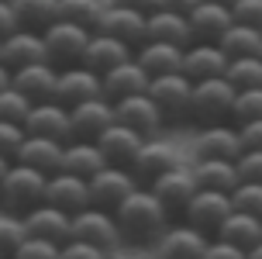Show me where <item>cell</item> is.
Instances as JSON below:
<instances>
[{
    "label": "cell",
    "mask_w": 262,
    "mask_h": 259,
    "mask_svg": "<svg viewBox=\"0 0 262 259\" xmlns=\"http://www.w3.org/2000/svg\"><path fill=\"white\" fill-rule=\"evenodd\" d=\"M4 259H14V256H4Z\"/></svg>",
    "instance_id": "91938a15"
},
{
    "label": "cell",
    "mask_w": 262,
    "mask_h": 259,
    "mask_svg": "<svg viewBox=\"0 0 262 259\" xmlns=\"http://www.w3.org/2000/svg\"><path fill=\"white\" fill-rule=\"evenodd\" d=\"M4 63L11 69H21V66H31V63H45L49 59V45H45V35L35 31V28H17L14 35L4 38Z\"/></svg>",
    "instance_id": "d6986e66"
},
{
    "label": "cell",
    "mask_w": 262,
    "mask_h": 259,
    "mask_svg": "<svg viewBox=\"0 0 262 259\" xmlns=\"http://www.w3.org/2000/svg\"><path fill=\"white\" fill-rule=\"evenodd\" d=\"M238 87L228 76H214V79H200L193 83V104H190V117L200 125H217L224 117H231Z\"/></svg>",
    "instance_id": "3957f363"
},
{
    "label": "cell",
    "mask_w": 262,
    "mask_h": 259,
    "mask_svg": "<svg viewBox=\"0 0 262 259\" xmlns=\"http://www.w3.org/2000/svg\"><path fill=\"white\" fill-rule=\"evenodd\" d=\"M45 201H49V173L14 159L0 183V207L14 214H28L31 207L45 204Z\"/></svg>",
    "instance_id": "7a4b0ae2"
},
{
    "label": "cell",
    "mask_w": 262,
    "mask_h": 259,
    "mask_svg": "<svg viewBox=\"0 0 262 259\" xmlns=\"http://www.w3.org/2000/svg\"><path fill=\"white\" fill-rule=\"evenodd\" d=\"M231 201H235L238 211H249V214H259L262 218V183H238L231 190Z\"/></svg>",
    "instance_id": "b9f144b4"
},
{
    "label": "cell",
    "mask_w": 262,
    "mask_h": 259,
    "mask_svg": "<svg viewBox=\"0 0 262 259\" xmlns=\"http://www.w3.org/2000/svg\"><path fill=\"white\" fill-rule=\"evenodd\" d=\"M210 238L214 235L200 232L196 225H176V228H166V235L159 238V252L162 256H172V259H204Z\"/></svg>",
    "instance_id": "7402d4cb"
},
{
    "label": "cell",
    "mask_w": 262,
    "mask_h": 259,
    "mask_svg": "<svg viewBox=\"0 0 262 259\" xmlns=\"http://www.w3.org/2000/svg\"><path fill=\"white\" fill-rule=\"evenodd\" d=\"M111 252L100 246H93V242H83V238H69L62 242V256L59 259H107Z\"/></svg>",
    "instance_id": "7bdbcfd3"
},
{
    "label": "cell",
    "mask_w": 262,
    "mask_h": 259,
    "mask_svg": "<svg viewBox=\"0 0 262 259\" xmlns=\"http://www.w3.org/2000/svg\"><path fill=\"white\" fill-rule=\"evenodd\" d=\"M196 4H200V0H162L159 7H172V11H180V14H190Z\"/></svg>",
    "instance_id": "f907efd6"
},
{
    "label": "cell",
    "mask_w": 262,
    "mask_h": 259,
    "mask_svg": "<svg viewBox=\"0 0 262 259\" xmlns=\"http://www.w3.org/2000/svg\"><path fill=\"white\" fill-rule=\"evenodd\" d=\"M25 225H28V235L52 238V242H59V246L73 238V214L62 211L59 204H52V201L31 207V211L25 214Z\"/></svg>",
    "instance_id": "ac0fdd59"
},
{
    "label": "cell",
    "mask_w": 262,
    "mask_h": 259,
    "mask_svg": "<svg viewBox=\"0 0 262 259\" xmlns=\"http://www.w3.org/2000/svg\"><path fill=\"white\" fill-rule=\"evenodd\" d=\"M93 97H104V76L97 69H90V66H83V63H73V66L59 69L52 101L66 104V107H76V104L93 101Z\"/></svg>",
    "instance_id": "5b68a950"
},
{
    "label": "cell",
    "mask_w": 262,
    "mask_h": 259,
    "mask_svg": "<svg viewBox=\"0 0 262 259\" xmlns=\"http://www.w3.org/2000/svg\"><path fill=\"white\" fill-rule=\"evenodd\" d=\"M59 256H62V246L52 238H41V235H28L14 252V259H59Z\"/></svg>",
    "instance_id": "ab89813d"
},
{
    "label": "cell",
    "mask_w": 262,
    "mask_h": 259,
    "mask_svg": "<svg viewBox=\"0 0 262 259\" xmlns=\"http://www.w3.org/2000/svg\"><path fill=\"white\" fill-rule=\"evenodd\" d=\"M49 201L59 204L62 211L76 214L83 207H90V180L79 176V173H69V169H55L49 176Z\"/></svg>",
    "instance_id": "ffe728a7"
},
{
    "label": "cell",
    "mask_w": 262,
    "mask_h": 259,
    "mask_svg": "<svg viewBox=\"0 0 262 259\" xmlns=\"http://www.w3.org/2000/svg\"><path fill=\"white\" fill-rule=\"evenodd\" d=\"M169 207L156 197L152 187H135L118 207L114 218L121 225V235L128 242H159L169 228Z\"/></svg>",
    "instance_id": "6da1fadb"
},
{
    "label": "cell",
    "mask_w": 262,
    "mask_h": 259,
    "mask_svg": "<svg viewBox=\"0 0 262 259\" xmlns=\"http://www.w3.org/2000/svg\"><path fill=\"white\" fill-rule=\"evenodd\" d=\"M107 259H135V256H107Z\"/></svg>",
    "instance_id": "11a10c76"
},
{
    "label": "cell",
    "mask_w": 262,
    "mask_h": 259,
    "mask_svg": "<svg viewBox=\"0 0 262 259\" xmlns=\"http://www.w3.org/2000/svg\"><path fill=\"white\" fill-rule=\"evenodd\" d=\"M107 4L111 0H59V17L66 21H76V25H86L97 31L100 17H104Z\"/></svg>",
    "instance_id": "e575fe53"
},
{
    "label": "cell",
    "mask_w": 262,
    "mask_h": 259,
    "mask_svg": "<svg viewBox=\"0 0 262 259\" xmlns=\"http://www.w3.org/2000/svg\"><path fill=\"white\" fill-rule=\"evenodd\" d=\"M0 55H4V38H0Z\"/></svg>",
    "instance_id": "680465c9"
},
{
    "label": "cell",
    "mask_w": 262,
    "mask_h": 259,
    "mask_svg": "<svg viewBox=\"0 0 262 259\" xmlns=\"http://www.w3.org/2000/svg\"><path fill=\"white\" fill-rule=\"evenodd\" d=\"M231 11H235L238 25H252L262 31V0H235Z\"/></svg>",
    "instance_id": "f6af8a7d"
},
{
    "label": "cell",
    "mask_w": 262,
    "mask_h": 259,
    "mask_svg": "<svg viewBox=\"0 0 262 259\" xmlns=\"http://www.w3.org/2000/svg\"><path fill=\"white\" fill-rule=\"evenodd\" d=\"M204 259H249V252L242 246H231V242H224V238H210L207 252H204Z\"/></svg>",
    "instance_id": "bcb514c9"
},
{
    "label": "cell",
    "mask_w": 262,
    "mask_h": 259,
    "mask_svg": "<svg viewBox=\"0 0 262 259\" xmlns=\"http://www.w3.org/2000/svg\"><path fill=\"white\" fill-rule=\"evenodd\" d=\"M21 28V17H17V11H14L11 0H0V38H7V35H14Z\"/></svg>",
    "instance_id": "7dc6e473"
},
{
    "label": "cell",
    "mask_w": 262,
    "mask_h": 259,
    "mask_svg": "<svg viewBox=\"0 0 262 259\" xmlns=\"http://www.w3.org/2000/svg\"><path fill=\"white\" fill-rule=\"evenodd\" d=\"M135 187H142V183L135 180V173L131 166H118V163H107L104 169H97L90 176V201L97 207H107V211H114V207L124 201V197L135 190Z\"/></svg>",
    "instance_id": "52a82bcc"
},
{
    "label": "cell",
    "mask_w": 262,
    "mask_h": 259,
    "mask_svg": "<svg viewBox=\"0 0 262 259\" xmlns=\"http://www.w3.org/2000/svg\"><path fill=\"white\" fill-rule=\"evenodd\" d=\"M235 211V201H231V194L228 190H196L193 197H190V204H186V221L190 225H196L200 232L207 235H217V228L224 225V218Z\"/></svg>",
    "instance_id": "ba28073f"
},
{
    "label": "cell",
    "mask_w": 262,
    "mask_h": 259,
    "mask_svg": "<svg viewBox=\"0 0 262 259\" xmlns=\"http://www.w3.org/2000/svg\"><path fill=\"white\" fill-rule=\"evenodd\" d=\"M196 187L200 190H235L242 183V173H238V159H196L193 166Z\"/></svg>",
    "instance_id": "f546056e"
},
{
    "label": "cell",
    "mask_w": 262,
    "mask_h": 259,
    "mask_svg": "<svg viewBox=\"0 0 262 259\" xmlns=\"http://www.w3.org/2000/svg\"><path fill=\"white\" fill-rule=\"evenodd\" d=\"M190 25H193L196 42H221V35L235 25V11H231V4L200 0L190 11Z\"/></svg>",
    "instance_id": "603a6c76"
},
{
    "label": "cell",
    "mask_w": 262,
    "mask_h": 259,
    "mask_svg": "<svg viewBox=\"0 0 262 259\" xmlns=\"http://www.w3.org/2000/svg\"><path fill=\"white\" fill-rule=\"evenodd\" d=\"M97 31H111V35H118L138 49L142 42H148V14L138 7H128V4H107Z\"/></svg>",
    "instance_id": "8fae6325"
},
{
    "label": "cell",
    "mask_w": 262,
    "mask_h": 259,
    "mask_svg": "<svg viewBox=\"0 0 262 259\" xmlns=\"http://www.w3.org/2000/svg\"><path fill=\"white\" fill-rule=\"evenodd\" d=\"M62 145L66 142L49 138V135H28L21 152H17V163H28V166H35V169L52 176L55 169H59V163H62Z\"/></svg>",
    "instance_id": "4dcf8cb0"
},
{
    "label": "cell",
    "mask_w": 262,
    "mask_h": 259,
    "mask_svg": "<svg viewBox=\"0 0 262 259\" xmlns=\"http://www.w3.org/2000/svg\"><path fill=\"white\" fill-rule=\"evenodd\" d=\"M224 76L231 79L238 90L262 87V55H238V59H231Z\"/></svg>",
    "instance_id": "d590c367"
},
{
    "label": "cell",
    "mask_w": 262,
    "mask_h": 259,
    "mask_svg": "<svg viewBox=\"0 0 262 259\" xmlns=\"http://www.w3.org/2000/svg\"><path fill=\"white\" fill-rule=\"evenodd\" d=\"M172 166H180V152H176L172 145L159 142V138H145L138 155L131 159V173H135V180L142 183V187H148L156 176H162V173L172 169Z\"/></svg>",
    "instance_id": "e0dca14e"
},
{
    "label": "cell",
    "mask_w": 262,
    "mask_h": 259,
    "mask_svg": "<svg viewBox=\"0 0 262 259\" xmlns=\"http://www.w3.org/2000/svg\"><path fill=\"white\" fill-rule=\"evenodd\" d=\"M238 131H242V145H245V149H262V117L259 121L238 125Z\"/></svg>",
    "instance_id": "c3c4849f"
},
{
    "label": "cell",
    "mask_w": 262,
    "mask_h": 259,
    "mask_svg": "<svg viewBox=\"0 0 262 259\" xmlns=\"http://www.w3.org/2000/svg\"><path fill=\"white\" fill-rule=\"evenodd\" d=\"M73 238L93 242V246H100V249L111 252L124 235H121V225H118V218H114V211L90 204V207H83V211L73 214Z\"/></svg>",
    "instance_id": "8992f818"
},
{
    "label": "cell",
    "mask_w": 262,
    "mask_h": 259,
    "mask_svg": "<svg viewBox=\"0 0 262 259\" xmlns=\"http://www.w3.org/2000/svg\"><path fill=\"white\" fill-rule=\"evenodd\" d=\"M131 55H135V45H128L124 38L111 35V31H93L90 42H86V52H83V59H79V63L90 66V69H97V73L104 76L107 69L121 66L124 59H131Z\"/></svg>",
    "instance_id": "9a60e30c"
},
{
    "label": "cell",
    "mask_w": 262,
    "mask_h": 259,
    "mask_svg": "<svg viewBox=\"0 0 262 259\" xmlns=\"http://www.w3.org/2000/svg\"><path fill=\"white\" fill-rule=\"evenodd\" d=\"M228 63H231V55H228L217 42H193V45H186L183 73L193 79V83H200V79L224 76V73H228Z\"/></svg>",
    "instance_id": "5bb4252c"
},
{
    "label": "cell",
    "mask_w": 262,
    "mask_h": 259,
    "mask_svg": "<svg viewBox=\"0 0 262 259\" xmlns=\"http://www.w3.org/2000/svg\"><path fill=\"white\" fill-rule=\"evenodd\" d=\"M242 152H245V145H242V131H238V125L231 128V125H224V121H217V125H204L200 135H196V142H193V155L196 159H238Z\"/></svg>",
    "instance_id": "7c38bea8"
},
{
    "label": "cell",
    "mask_w": 262,
    "mask_h": 259,
    "mask_svg": "<svg viewBox=\"0 0 262 259\" xmlns=\"http://www.w3.org/2000/svg\"><path fill=\"white\" fill-rule=\"evenodd\" d=\"M55 79H59V66H55L52 59H45V63H31V66L14 69L11 83L17 87V90H25L35 104H41V101H52Z\"/></svg>",
    "instance_id": "4316f807"
},
{
    "label": "cell",
    "mask_w": 262,
    "mask_h": 259,
    "mask_svg": "<svg viewBox=\"0 0 262 259\" xmlns=\"http://www.w3.org/2000/svg\"><path fill=\"white\" fill-rule=\"evenodd\" d=\"M25 128H28V135H49V138L69 142L73 138V114L59 101H41L25 117Z\"/></svg>",
    "instance_id": "4fadbf2b"
},
{
    "label": "cell",
    "mask_w": 262,
    "mask_h": 259,
    "mask_svg": "<svg viewBox=\"0 0 262 259\" xmlns=\"http://www.w3.org/2000/svg\"><path fill=\"white\" fill-rule=\"evenodd\" d=\"M97 142H100V149H104L107 163L131 166V159H135L138 149L145 145V135H142V131H135L131 125H124V121H111Z\"/></svg>",
    "instance_id": "d4e9b609"
},
{
    "label": "cell",
    "mask_w": 262,
    "mask_h": 259,
    "mask_svg": "<svg viewBox=\"0 0 262 259\" xmlns=\"http://www.w3.org/2000/svg\"><path fill=\"white\" fill-rule=\"evenodd\" d=\"M107 166V155L100 149L97 138H69L62 145V163L59 169H69V173H79V176H86L90 180L97 169Z\"/></svg>",
    "instance_id": "f1b7e54d"
},
{
    "label": "cell",
    "mask_w": 262,
    "mask_h": 259,
    "mask_svg": "<svg viewBox=\"0 0 262 259\" xmlns=\"http://www.w3.org/2000/svg\"><path fill=\"white\" fill-rule=\"evenodd\" d=\"M148 83H152L148 69L131 55V59H124L121 66H114V69L104 73V97L107 101H121V97H131V93L148 90Z\"/></svg>",
    "instance_id": "cb8c5ba5"
},
{
    "label": "cell",
    "mask_w": 262,
    "mask_h": 259,
    "mask_svg": "<svg viewBox=\"0 0 262 259\" xmlns=\"http://www.w3.org/2000/svg\"><path fill=\"white\" fill-rule=\"evenodd\" d=\"M231 59H238V55H262V31L252 25H231L228 31L221 35V42H217Z\"/></svg>",
    "instance_id": "d6a6232c"
},
{
    "label": "cell",
    "mask_w": 262,
    "mask_h": 259,
    "mask_svg": "<svg viewBox=\"0 0 262 259\" xmlns=\"http://www.w3.org/2000/svg\"><path fill=\"white\" fill-rule=\"evenodd\" d=\"M14 159H7V155H0V183H4V176H7V169H11Z\"/></svg>",
    "instance_id": "f5cc1de1"
},
{
    "label": "cell",
    "mask_w": 262,
    "mask_h": 259,
    "mask_svg": "<svg viewBox=\"0 0 262 259\" xmlns=\"http://www.w3.org/2000/svg\"><path fill=\"white\" fill-rule=\"evenodd\" d=\"M238 173L245 183H262V149H245L238 155Z\"/></svg>",
    "instance_id": "ee69618b"
},
{
    "label": "cell",
    "mask_w": 262,
    "mask_h": 259,
    "mask_svg": "<svg viewBox=\"0 0 262 259\" xmlns=\"http://www.w3.org/2000/svg\"><path fill=\"white\" fill-rule=\"evenodd\" d=\"M114 114H118V121L131 125L135 131H142L145 138L159 135L162 121H166V111H162V107L156 104V97H152L148 90L131 93V97H121V101H114Z\"/></svg>",
    "instance_id": "9c48e42d"
},
{
    "label": "cell",
    "mask_w": 262,
    "mask_h": 259,
    "mask_svg": "<svg viewBox=\"0 0 262 259\" xmlns=\"http://www.w3.org/2000/svg\"><path fill=\"white\" fill-rule=\"evenodd\" d=\"M31 107H35V101H31L25 90H17L14 83L0 90V121H21V125H25V117L31 114Z\"/></svg>",
    "instance_id": "74e56055"
},
{
    "label": "cell",
    "mask_w": 262,
    "mask_h": 259,
    "mask_svg": "<svg viewBox=\"0 0 262 259\" xmlns=\"http://www.w3.org/2000/svg\"><path fill=\"white\" fill-rule=\"evenodd\" d=\"M69 114H73V138H100L107 125L118 121L114 101H107V97L83 101L76 107H69Z\"/></svg>",
    "instance_id": "44dd1931"
},
{
    "label": "cell",
    "mask_w": 262,
    "mask_h": 259,
    "mask_svg": "<svg viewBox=\"0 0 262 259\" xmlns=\"http://www.w3.org/2000/svg\"><path fill=\"white\" fill-rule=\"evenodd\" d=\"M25 138H28V128L21 125V121H0V155L17 159Z\"/></svg>",
    "instance_id": "60d3db41"
},
{
    "label": "cell",
    "mask_w": 262,
    "mask_h": 259,
    "mask_svg": "<svg viewBox=\"0 0 262 259\" xmlns=\"http://www.w3.org/2000/svg\"><path fill=\"white\" fill-rule=\"evenodd\" d=\"M0 259H4V252H0Z\"/></svg>",
    "instance_id": "94428289"
},
{
    "label": "cell",
    "mask_w": 262,
    "mask_h": 259,
    "mask_svg": "<svg viewBox=\"0 0 262 259\" xmlns=\"http://www.w3.org/2000/svg\"><path fill=\"white\" fill-rule=\"evenodd\" d=\"M156 259H172V256H162V252H159V256H156Z\"/></svg>",
    "instance_id": "9f6ffc18"
},
{
    "label": "cell",
    "mask_w": 262,
    "mask_h": 259,
    "mask_svg": "<svg viewBox=\"0 0 262 259\" xmlns=\"http://www.w3.org/2000/svg\"><path fill=\"white\" fill-rule=\"evenodd\" d=\"M217 4H235V0H217Z\"/></svg>",
    "instance_id": "6f0895ef"
},
{
    "label": "cell",
    "mask_w": 262,
    "mask_h": 259,
    "mask_svg": "<svg viewBox=\"0 0 262 259\" xmlns=\"http://www.w3.org/2000/svg\"><path fill=\"white\" fill-rule=\"evenodd\" d=\"M262 117V87H249V90H238L235 107H231V121L245 125V121H259Z\"/></svg>",
    "instance_id": "f35d334b"
},
{
    "label": "cell",
    "mask_w": 262,
    "mask_h": 259,
    "mask_svg": "<svg viewBox=\"0 0 262 259\" xmlns=\"http://www.w3.org/2000/svg\"><path fill=\"white\" fill-rule=\"evenodd\" d=\"M217 238L231 242V246H242L245 252H249L252 246H259V242H262V218L235 207V211L224 218V225L217 228Z\"/></svg>",
    "instance_id": "1f68e13d"
},
{
    "label": "cell",
    "mask_w": 262,
    "mask_h": 259,
    "mask_svg": "<svg viewBox=\"0 0 262 259\" xmlns=\"http://www.w3.org/2000/svg\"><path fill=\"white\" fill-rule=\"evenodd\" d=\"M148 187L156 190V197L169 207V211H186L190 197L200 190V187H196V176H193V166L186 169L183 163H180V166H172V169H166V173L156 176Z\"/></svg>",
    "instance_id": "2e32d148"
},
{
    "label": "cell",
    "mask_w": 262,
    "mask_h": 259,
    "mask_svg": "<svg viewBox=\"0 0 262 259\" xmlns=\"http://www.w3.org/2000/svg\"><path fill=\"white\" fill-rule=\"evenodd\" d=\"M11 79H14V69L0 59V90H4V87H11Z\"/></svg>",
    "instance_id": "816d5d0a"
},
{
    "label": "cell",
    "mask_w": 262,
    "mask_h": 259,
    "mask_svg": "<svg viewBox=\"0 0 262 259\" xmlns=\"http://www.w3.org/2000/svg\"><path fill=\"white\" fill-rule=\"evenodd\" d=\"M148 38H162L186 49V45L196 42V35H193V25H190V14H180L172 7H156L148 14Z\"/></svg>",
    "instance_id": "83f0119b"
},
{
    "label": "cell",
    "mask_w": 262,
    "mask_h": 259,
    "mask_svg": "<svg viewBox=\"0 0 262 259\" xmlns=\"http://www.w3.org/2000/svg\"><path fill=\"white\" fill-rule=\"evenodd\" d=\"M41 35H45V45H49V59H52L55 66H73V63L83 59L93 28L76 25V21H66V17H55Z\"/></svg>",
    "instance_id": "277c9868"
},
{
    "label": "cell",
    "mask_w": 262,
    "mask_h": 259,
    "mask_svg": "<svg viewBox=\"0 0 262 259\" xmlns=\"http://www.w3.org/2000/svg\"><path fill=\"white\" fill-rule=\"evenodd\" d=\"M183 45H172L162 38H148L135 49V59L148 69V76H162V73H180L183 69Z\"/></svg>",
    "instance_id": "484cf974"
},
{
    "label": "cell",
    "mask_w": 262,
    "mask_h": 259,
    "mask_svg": "<svg viewBox=\"0 0 262 259\" xmlns=\"http://www.w3.org/2000/svg\"><path fill=\"white\" fill-rule=\"evenodd\" d=\"M148 93L166 111V117H186L190 104H193V79L186 76L183 69L180 73H162V76H152Z\"/></svg>",
    "instance_id": "30bf717a"
},
{
    "label": "cell",
    "mask_w": 262,
    "mask_h": 259,
    "mask_svg": "<svg viewBox=\"0 0 262 259\" xmlns=\"http://www.w3.org/2000/svg\"><path fill=\"white\" fill-rule=\"evenodd\" d=\"M111 4H128V7H138V11H145V14H152L162 4V0H111Z\"/></svg>",
    "instance_id": "681fc988"
},
{
    "label": "cell",
    "mask_w": 262,
    "mask_h": 259,
    "mask_svg": "<svg viewBox=\"0 0 262 259\" xmlns=\"http://www.w3.org/2000/svg\"><path fill=\"white\" fill-rule=\"evenodd\" d=\"M21 25L35 28V31H45L59 17V0H11Z\"/></svg>",
    "instance_id": "836d02e7"
},
{
    "label": "cell",
    "mask_w": 262,
    "mask_h": 259,
    "mask_svg": "<svg viewBox=\"0 0 262 259\" xmlns=\"http://www.w3.org/2000/svg\"><path fill=\"white\" fill-rule=\"evenodd\" d=\"M25 238H28L25 214H14V211H4L0 207V252L4 256H14Z\"/></svg>",
    "instance_id": "8d00e7d4"
},
{
    "label": "cell",
    "mask_w": 262,
    "mask_h": 259,
    "mask_svg": "<svg viewBox=\"0 0 262 259\" xmlns=\"http://www.w3.org/2000/svg\"><path fill=\"white\" fill-rule=\"evenodd\" d=\"M249 259H262V242H259V246H252V249H249Z\"/></svg>",
    "instance_id": "db71d44e"
}]
</instances>
